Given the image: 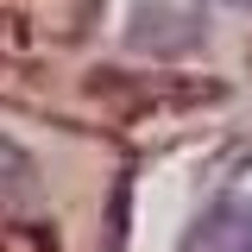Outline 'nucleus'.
Wrapping results in <instances>:
<instances>
[{"label":"nucleus","instance_id":"nucleus-1","mask_svg":"<svg viewBox=\"0 0 252 252\" xmlns=\"http://www.w3.org/2000/svg\"><path fill=\"white\" fill-rule=\"evenodd\" d=\"M183 252H252V195H220L189 227Z\"/></svg>","mask_w":252,"mask_h":252},{"label":"nucleus","instance_id":"nucleus-2","mask_svg":"<svg viewBox=\"0 0 252 252\" xmlns=\"http://www.w3.org/2000/svg\"><path fill=\"white\" fill-rule=\"evenodd\" d=\"M0 202H32V158L0 139Z\"/></svg>","mask_w":252,"mask_h":252},{"label":"nucleus","instance_id":"nucleus-3","mask_svg":"<svg viewBox=\"0 0 252 252\" xmlns=\"http://www.w3.org/2000/svg\"><path fill=\"white\" fill-rule=\"evenodd\" d=\"M227 6H252V0H227Z\"/></svg>","mask_w":252,"mask_h":252}]
</instances>
